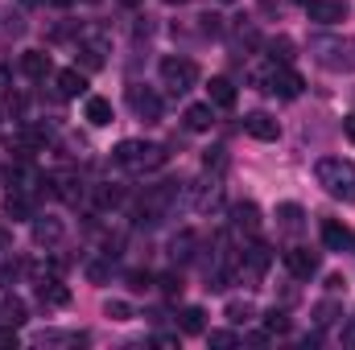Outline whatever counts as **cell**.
Segmentation results:
<instances>
[{
	"label": "cell",
	"instance_id": "5bb4252c",
	"mask_svg": "<svg viewBox=\"0 0 355 350\" xmlns=\"http://www.w3.org/2000/svg\"><path fill=\"white\" fill-rule=\"evenodd\" d=\"M268 264H272V252H268L265 243H252L248 252H244V264H240V276H248V280H261L268 272Z\"/></svg>",
	"mask_w": 355,
	"mask_h": 350
},
{
	"label": "cell",
	"instance_id": "7402d4cb",
	"mask_svg": "<svg viewBox=\"0 0 355 350\" xmlns=\"http://www.w3.org/2000/svg\"><path fill=\"white\" fill-rule=\"evenodd\" d=\"M87 120L95 124V128H107V124H112V99L87 95Z\"/></svg>",
	"mask_w": 355,
	"mask_h": 350
},
{
	"label": "cell",
	"instance_id": "8fae6325",
	"mask_svg": "<svg viewBox=\"0 0 355 350\" xmlns=\"http://www.w3.org/2000/svg\"><path fill=\"white\" fill-rule=\"evenodd\" d=\"M37 301L50 305V309H62V305H71V288L58 276H42L37 280Z\"/></svg>",
	"mask_w": 355,
	"mask_h": 350
},
{
	"label": "cell",
	"instance_id": "f35d334b",
	"mask_svg": "<svg viewBox=\"0 0 355 350\" xmlns=\"http://www.w3.org/2000/svg\"><path fill=\"white\" fill-rule=\"evenodd\" d=\"M339 342H343V347H352V350H355V317H352V322H347V326H343V330H339Z\"/></svg>",
	"mask_w": 355,
	"mask_h": 350
},
{
	"label": "cell",
	"instance_id": "484cf974",
	"mask_svg": "<svg viewBox=\"0 0 355 350\" xmlns=\"http://www.w3.org/2000/svg\"><path fill=\"white\" fill-rule=\"evenodd\" d=\"M277 219H281V231H302V206L297 202H285V206H277Z\"/></svg>",
	"mask_w": 355,
	"mask_h": 350
},
{
	"label": "cell",
	"instance_id": "f546056e",
	"mask_svg": "<svg viewBox=\"0 0 355 350\" xmlns=\"http://www.w3.org/2000/svg\"><path fill=\"white\" fill-rule=\"evenodd\" d=\"M268 58L285 66V62L293 58V42H289V37H272V42H268Z\"/></svg>",
	"mask_w": 355,
	"mask_h": 350
},
{
	"label": "cell",
	"instance_id": "4316f807",
	"mask_svg": "<svg viewBox=\"0 0 355 350\" xmlns=\"http://www.w3.org/2000/svg\"><path fill=\"white\" fill-rule=\"evenodd\" d=\"M178 326H182V334H202L207 330V313L198 305H190V309H182V322Z\"/></svg>",
	"mask_w": 355,
	"mask_h": 350
},
{
	"label": "cell",
	"instance_id": "d590c367",
	"mask_svg": "<svg viewBox=\"0 0 355 350\" xmlns=\"http://www.w3.org/2000/svg\"><path fill=\"white\" fill-rule=\"evenodd\" d=\"M153 284V276L149 272H128V288H137V293H145Z\"/></svg>",
	"mask_w": 355,
	"mask_h": 350
},
{
	"label": "cell",
	"instance_id": "ac0fdd59",
	"mask_svg": "<svg viewBox=\"0 0 355 350\" xmlns=\"http://www.w3.org/2000/svg\"><path fill=\"white\" fill-rule=\"evenodd\" d=\"M58 239H62V223L58 219H50V214L46 219H33V243L37 248H54Z\"/></svg>",
	"mask_w": 355,
	"mask_h": 350
},
{
	"label": "cell",
	"instance_id": "1f68e13d",
	"mask_svg": "<svg viewBox=\"0 0 355 350\" xmlns=\"http://www.w3.org/2000/svg\"><path fill=\"white\" fill-rule=\"evenodd\" d=\"M103 313H107L112 322H132V309H128V301H107V305H103Z\"/></svg>",
	"mask_w": 355,
	"mask_h": 350
},
{
	"label": "cell",
	"instance_id": "ab89813d",
	"mask_svg": "<svg viewBox=\"0 0 355 350\" xmlns=\"http://www.w3.org/2000/svg\"><path fill=\"white\" fill-rule=\"evenodd\" d=\"M4 252H12V231L0 223V256H4Z\"/></svg>",
	"mask_w": 355,
	"mask_h": 350
},
{
	"label": "cell",
	"instance_id": "9a60e30c",
	"mask_svg": "<svg viewBox=\"0 0 355 350\" xmlns=\"http://www.w3.org/2000/svg\"><path fill=\"white\" fill-rule=\"evenodd\" d=\"M232 227L244 231V235H257L261 231V206L257 202H236L232 206Z\"/></svg>",
	"mask_w": 355,
	"mask_h": 350
},
{
	"label": "cell",
	"instance_id": "4fadbf2b",
	"mask_svg": "<svg viewBox=\"0 0 355 350\" xmlns=\"http://www.w3.org/2000/svg\"><path fill=\"white\" fill-rule=\"evenodd\" d=\"M281 260H285V268H289L297 280H310V276L318 272V256L306 252V248H289V252H281Z\"/></svg>",
	"mask_w": 355,
	"mask_h": 350
},
{
	"label": "cell",
	"instance_id": "f1b7e54d",
	"mask_svg": "<svg viewBox=\"0 0 355 350\" xmlns=\"http://www.w3.org/2000/svg\"><path fill=\"white\" fill-rule=\"evenodd\" d=\"M252 317H257L252 301H227V322H232V326H248Z\"/></svg>",
	"mask_w": 355,
	"mask_h": 350
},
{
	"label": "cell",
	"instance_id": "e0dca14e",
	"mask_svg": "<svg viewBox=\"0 0 355 350\" xmlns=\"http://www.w3.org/2000/svg\"><path fill=\"white\" fill-rule=\"evenodd\" d=\"M219 198H223V185L211 177V181H198L194 185V194H190V202H194V210H211V206H219Z\"/></svg>",
	"mask_w": 355,
	"mask_h": 350
},
{
	"label": "cell",
	"instance_id": "d6a6232c",
	"mask_svg": "<svg viewBox=\"0 0 355 350\" xmlns=\"http://www.w3.org/2000/svg\"><path fill=\"white\" fill-rule=\"evenodd\" d=\"M157 284H162V293H166V297H182V288H186V284H182V276H178V272H166V276H162V280H157Z\"/></svg>",
	"mask_w": 355,
	"mask_h": 350
},
{
	"label": "cell",
	"instance_id": "cb8c5ba5",
	"mask_svg": "<svg viewBox=\"0 0 355 350\" xmlns=\"http://www.w3.org/2000/svg\"><path fill=\"white\" fill-rule=\"evenodd\" d=\"M103 54H107L103 42H83V46H79V62H83V71H103V62H107Z\"/></svg>",
	"mask_w": 355,
	"mask_h": 350
},
{
	"label": "cell",
	"instance_id": "603a6c76",
	"mask_svg": "<svg viewBox=\"0 0 355 350\" xmlns=\"http://www.w3.org/2000/svg\"><path fill=\"white\" fill-rule=\"evenodd\" d=\"M207 95H211L215 107H236V87H232V79H211V83H207Z\"/></svg>",
	"mask_w": 355,
	"mask_h": 350
},
{
	"label": "cell",
	"instance_id": "277c9868",
	"mask_svg": "<svg viewBox=\"0 0 355 350\" xmlns=\"http://www.w3.org/2000/svg\"><path fill=\"white\" fill-rule=\"evenodd\" d=\"M257 83H261L268 95H277V99H297V95H302V87H306L297 71H289V66H277V62H272L268 71H261V75H257Z\"/></svg>",
	"mask_w": 355,
	"mask_h": 350
},
{
	"label": "cell",
	"instance_id": "60d3db41",
	"mask_svg": "<svg viewBox=\"0 0 355 350\" xmlns=\"http://www.w3.org/2000/svg\"><path fill=\"white\" fill-rule=\"evenodd\" d=\"M343 132H347V140H355V116H347V120H343Z\"/></svg>",
	"mask_w": 355,
	"mask_h": 350
},
{
	"label": "cell",
	"instance_id": "44dd1931",
	"mask_svg": "<svg viewBox=\"0 0 355 350\" xmlns=\"http://www.w3.org/2000/svg\"><path fill=\"white\" fill-rule=\"evenodd\" d=\"M322 243H327L331 252H343V248L352 243V231H347L339 219H327V223H322Z\"/></svg>",
	"mask_w": 355,
	"mask_h": 350
},
{
	"label": "cell",
	"instance_id": "836d02e7",
	"mask_svg": "<svg viewBox=\"0 0 355 350\" xmlns=\"http://www.w3.org/2000/svg\"><path fill=\"white\" fill-rule=\"evenodd\" d=\"M265 326H268V334H289V317H285V313H277V309L265 317Z\"/></svg>",
	"mask_w": 355,
	"mask_h": 350
},
{
	"label": "cell",
	"instance_id": "b9f144b4",
	"mask_svg": "<svg viewBox=\"0 0 355 350\" xmlns=\"http://www.w3.org/2000/svg\"><path fill=\"white\" fill-rule=\"evenodd\" d=\"M293 4H302V8H306V4H310V0H293Z\"/></svg>",
	"mask_w": 355,
	"mask_h": 350
},
{
	"label": "cell",
	"instance_id": "bcb514c9",
	"mask_svg": "<svg viewBox=\"0 0 355 350\" xmlns=\"http://www.w3.org/2000/svg\"><path fill=\"white\" fill-rule=\"evenodd\" d=\"M91 4H95V0H91Z\"/></svg>",
	"mask_w": 355,
	"mask_h": 350
},
{
	"label": "cell",
	"instance_id": "ee69618b",
	"mask_svg": "<svg viewBox=\"0 0 355 350\" xmlns=\"http://www.w3.org/2000/svg\"><path fill=\"white\" fill-rule=\"evenodd\" d=\"M219 4H232V0H219Z\"/></svg>",
	"mask_w": 355,
	"mask_h": 350
},
{
	"label": "cell",
	"instance_id": "f6af8a7d",
	"mask_svg": "<svg viewBox=\"0 0 355 350\" xmlns=\"http://www.w3.org/2000/svg\"><path fill=\"white\" fill-rule=\"evenodd\" d=\"M170 4H182V0H170Z\"/></svg>",
	"mask_w": 355,
	"mask_h": 350
},
{
	"label": "cell",
	"instance_id": "d6986e66",
	"mask_svg": "<svg viewBox=\"0 0 355 350\" xmlns=\"http://www.w3.org/2000/svg\"><path fill=\"white\" fill-rule=\"evenodd\" d=\"M58 95L62 99H79V95H87V79H83V71H58Z\"/></svg>",
	"mask_w": 355,
	"mask_h": 350
},
{
	"label": "cell",
	"instance_id": "5b68a950",
	"mask_svg": "<svg viewBox=\"0 0 355 350\" xmlns=\"http://www.w3.org/2000/svg\"><path fill=\"white\" fill-rule=\"evenodd\" d=\"M178 198V181H162V185H149L145 198H141V223H162L170 214Z\"/></svg>",
	"mask_w": 355,
	"mask_h": 350
},
{
	"label": "cell",
	"instance_id": "74e56055",
	"mask_svg": "<svg viewBox=\"0 0 355 350\" xmlns=\"http://www.w3.org/2000/svg\"><path fill=\"white\" fill-rule=\"evenodd\" d=\"M87 276L95 280V284H103V280L112 276V268H107V264H87Z\"/></svg>",
	"mask_w": 355,
	"mask_h": 350
},
{
	"label": "cell",
	"instance_id": "8d00e7d4",
	"mask_svg": "<svg viewBox=\"0 0 355 350\" xmlns=\"http://www.w3.org/2000/svg\"><path fill=\"white\" fill-rule=\"evenodd\" d=\"M314 322H318V326H331V322H335V305H331V301H322V305L314 309Z\"/></svg>",
	"mask_w": 355,
	"mask_h": 350
},
{
	"label": "cell",
	"instance_id": "83f0119b",
	"mask_svg": "<svg viewBox=\"0 0 355 350\" xmlns=\"http://www.w3.org/2000/svg\"><path fill=\"white\" fill-rule=\"evenodd\" d=\"M194 243H198V235H194V231H182V235H174V243H170V256L186 264L194 256Z\"/></svg>",
	"mask_w": 355,
	"mask_h": 350
},
{
	"label": "cell",
	"instance_id": "2e32d148",
	"mask_svg": "<svg viewBox=\"0 0 355 350\" xmlns=\"http://www.w3.org/2000/svg\"><path fill=\"white\" fill-rule=\"evenodd\" d=\"M21 75L25 79H46L50 75V54L46 50H25L21 54Z\"/></svg>",
	"mask_w": 355,
	"mask_h": 350
},
{
	"label": "cell",
	"instance_id": "6da1fadb",
	"mask_svg": "<svg viewBox=\"0 0 355 350\" xmlns=\"http://www.w3.org/2000/svg\"><path fill=\"white\" fill-rule=\"evenodd\" d=\"M310 54L318 66L335 71V75H352L355 71V42L339 37V33H314L310 37Z\"/></svg>",
	"mask_w": 355,
	"mask_h": 350
},
{
	"label": "cell",
	"instance_id": "4dcf8cb0",
	"mask_svg": "<svg viewBox=\"0 0 355 350\" xmlns=\"http://www.w3.org/2000/svg\"><path fill=\"white\" fill-rule=\"evenodd\" d=\"M207 342H211V347H219V350H232V347H240V334H232V330H211V334H207Z\"/></svg>",
	"mask_w": 355,
	"mask_h": 350
},
{
	"label": "cell",
	"instance_id": "e575fe53",
	"mask_svg": "<svg viewBox=\"0 0 355 350\" xmlns=\"http://www.w3.org/2000/svg\"><path fill=\"white\" fill-rule=\"evenodd\" d=\"M120 198H124V194H120L116 185H99V206H120Z\"/></svg>",
	"mask_w": 355,
	"mask_h": 350
},
{
	"label": "cell",
	"instance_id": "52a82bcc",
	"mask_svg": "<svg viewBox=\"0 0 355 350\" xmlns=\"http://www.w3.org/2000/svg\"><path fill=\"white\" fill-rule=\"evenodd\" d=\"M128 107H132L145 124H157V120H162V95L149 91V87H141V83L128 87Z\"/></svg>",
	"mask_w": 355,
	"mask_h": 350
},
{
	"label": "cell",
	"instance_id": "8992f818",
	"mask_svg": "<svg viewBox=\"0 0 355 350\" xmlns=\"http://www.w3.org/2000/svg\"><path fill=\"white\" fill-rule=\"evenodd\" d=\"M162 83L174 91V95H186V91L198 83V66L190 58H182V54H170V58H162Z\"/></svg>",
	"mask_w": 355,
	"mask_h": 350
},
{
	"label": "cell",
	"instance_id": "9c48e42d",
	"mask_svg": "<svg viewBox=\"0 0 355 350\" xmlns=\"http://www.w3.org/2000/svg\"><path fill=\"white\" fill-rule=\"evenodd\" d=\"M4 214H8L12 223H21V219H37V198H33L29 190H8V198H4Z\"/></svg>",
	"mask_w": 355,
	"mask_h": 350
},
{
	"label": "cell",
	"instance_id": "7bdbcfd3",
	"mask_svg": "<svg viewBox=\"0 0 355 350\" xmlns=\"http://www.w3.org/2000/svg\"><path fill=\"white\" fill-rule=\"evenodd\" d=\"M124 4H137V0H124Z\"/></svg>",
	"mask_w": 355,
	"mask_h": 350
},
{
	"label": "cell",
	"instance_id": "ffe728a7",
	"mask_svg": "<svg viewBox=\"0 0 355 350\" xmlns=\"http://www.w3.org/2000/svg\"><path fill=\"white\" fill-rule=\"evenodd\" d=\"M182 120H186V128H190V132H211V124H215V116H211V103H190Z\"/></svg>",
	"mask_w": 355,
	"mask_h": 350
},
{
	"label": "cell",
	"instance_id": "d4e9b609",
	"mask_svg": "<svg viewBox=\"0 0 355 350\" xmlns=\"http://www.w3.org/2000/svg\"><path fill=\"white\" fill-rule=\"evenodd\" d=\"M87 334H58V330H42L37 334V347H83Z\"/></svg>",
	"mask_w": 355,
	"mask_h": 350
},
{
	"label": "cell",
	"instance_id": "3957f363",
	"mask_svg": "<svg viewBox=\"0 0 355 350\" xmlns=\"http://www.w3.org/2000/svg\"><path fill=\"white\" fill-rule=\"evenodd\" d=\"M112 157H116V165L128 169V174H153V169L166 165L170 153H166L162 145H149V140H124Z\"/></svg>",
	"mask_w": 355,
	"mask_h": 350
},
{
	"label": "cell",
	"instance_id": "7c38bea8",
	"mask_svg": "<svg viewBox=\"0 0 355 350\" xmlns=\"http://www.w3.org/2000/svg\"><path fill=\"white\" fill-rule=\"evenodd\" d=\"M244 132H248L252 140H277V136H281V124H277L268 111H248V116H244Z\"/></svg>",
	"mask_w": 355,
	"mask_h": 350
},
{
	"label": "cell",
	"instance_id": "ba28073f",
	"mask_svg": "<svg viewBox=\"0 0 355 350\" xmlns=\"http://www.w3.org/2000/svg\"><path fill=\"white\" fill-rule=\"evenodd\" d=\"M46 185H50V194H54V198H62V202H71V206H79V198H83V177L71 174V169L46 177Z\"/></svg>",
	"mask_w": 355,
	"mask_h": 350
},
{
	"label": "cell",
	"instance_id": "7a4b0ae2",
	"mask_svg": "<svg viewBox=\"0 0 355 350\" xmlns=\"http://www.w3.org/2000/svg\"><path fill=\"white\" fill-rule=\"evenodd\" d=\"M314 174H318V185H322L331 198L355 202V161H347V157H322Z\"/></svg>",
	"mask_w": 355,
	"mask_h": 350
},
{
	"label": "cell",
	"instance_id": "30bf717a",
	"mask_svg": "<svg viewBox=\"0 0 355 350\" xmlns=\"http://www.w3.org/2000/svg\"><path fill=\"white\" fill-rule=\"evenodd\" d=\"M306 12L318 25H339V21H347V0H310Z\"/></svg>",
	"mask_w": 355,
	"mask_h": 350
}]
</instances>
